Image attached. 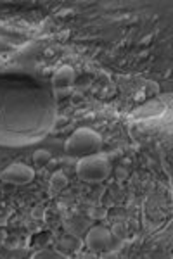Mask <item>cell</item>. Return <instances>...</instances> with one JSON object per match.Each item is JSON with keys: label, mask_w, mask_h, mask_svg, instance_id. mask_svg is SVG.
<instances>
[{"label": "cell", "mask_w": 173, "mask_h": 259, "mask_svg": "<svg viewBox=\"0 0 173 259\" xmlns=\"http://www.w3.org/2000/svg\"><path fill=\"white\" fill-rule=\"evenodd\" d=\"M77 177L82 180V182L87 183H99L104 182L109 173H111V166H109V161L102 156H87V157H80L77 162Z\"/></svg>", "instance_id": "cell-2"}, {"label": "cell", "mask_w": 173, "mask_h": 259, "mask_svg": "<svg viewBox=\"0 0 173 259\" xmlns=\"http://www.w3.org/2000/svg\"><path fill=\"white\" fill-rule=\"evenodd\" d=\"M0 180L11 185H28L35 180V169L24 162H12L0 173Z\"/></svg>", "instance_id": "cell-3"}, {"label": "cell", "mask_w": 173, "mask_h": 259, "mask_svg": "<svg viewBox=\"0 0 173 259\" xmlns=\"http://www.w3.org/2000/svg\"><path fill=\"white\" fill-rule=\"evenodd\" d=\"M113 233L104 227H94L88 230L85 237V245L92 252H106L111 249Z\"/></svg>", "instance_id": "cell-4"}, {"label": "cell", "mask_w": 173, "mask_h": 259, "mask_svg": "<svg viewBox=\"0 0 173 259\" xmlns=\"http://www.w3.org/2000/svg\"><path fill=\"white\" fill-rule=\"evenodd\" d=\"M50 189L56 190V192H62L66 189L67 185H70V180H67V177L62 171H56V173L50 177Z\"/></svg>", "instance_id": "cell-6"}, {"label": "cell", "mask_w": 173, "mask_h": 259, "mask_svg": "<svg viewBox=\"0 0 173 259\" xmlns=\"http://www.w3.org/2000/svg\"><path fill=\"white\" fill-rule=\"evenodd\" d=\"M4 221H6V220H2V221H0V223H4Z\"/></svg>", "instance_id": "cell-8"}, {"label": "cell", "mask_w": 173, "mask_h": 259, "mask_svg": "<svg viewBox=\"0 0 173 259\" xmlns=\"http://www.w3.org/2000/svg\"><path fill=\"white\" fill-rule=\"evenodd\" d=\"M102 147V137L92 128H78L64 142V152L70 157H87Z\"/></svg>", "instance_id": "cell-1"}, {"label": "cell", "mask_w": 173, "mask_h": 259, "mask_svg": "<svg viewBox=\"0 0 173 259\" xmlns=\"http://www.w3.org/2000/svg\"><path fill=\"white\" fill-rule=\"evenodd\" d=\"M77 73L71 66H61L56 73L52 74V87L57 94H66L71 89V85L75 83Z\"/></svg>", "instance_id": "cell-5"}, {"label": "cell", "mask_w": 173, "mask_h": 259, "mask_svg": "<svg viewBox=\"0 0 173 259\" xmlns=\"http://www.w3.org/2000/svg\"><path fill=\"white\" fill-rule=\"evenodd\" d=\"M31 159H33V164H35L37 168H45V166L52 161V154H50L47 149H39V150L33 152Z\"/></svg>", "instance_id": "cell-7"}]
</instances>
